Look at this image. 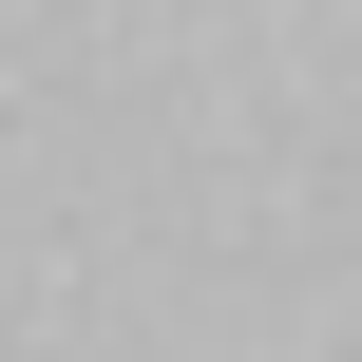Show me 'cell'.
Returning <instances> with one entry per match:
<instances>
[]
</instances>
